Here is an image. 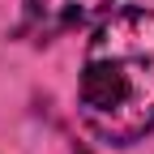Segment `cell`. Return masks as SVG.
<instances>
[{
    "mask_svg": "<svg viewBox=\"0 0 154 154\" xmlns=\"http://www.w3.org/2000/svg\"><path fill=\"white\" fill-rule=\"evenodd\" d=\"M77 111L94 137L133 146L154 128V13L111 9L86 43Z\"/></svg>",
    "mask_w": 154,
    "mask_h": 154,
    "instance_id": "6da1fadb",
    "label": "cell"
},
{
    "mask_svg": "<svg viewBox=\"0 0 154 154\" xmlns=\"http://www.w3.org/2000/svg\"><path fill=\"white\" fill-rule=\"evenodd\" d=\"M116 0H26L22 5V34L30 38H60L90 22H103Z\"/></svg>",
    "mask_w": 154,
    "mask_h": 154,
    "instance_id": "7a4b0ae2",
    "label": "cell"
},
{
    "mask_svg": "<svg viewBox=\"0 0 154 154\" xmlns=\"http://www.w3.org/2000/svg\"><path fill=\"white\" fill-rule=\"evenodd\" d=\"M73 154H90V150H73Z\"/></svg>",
    "mask_w": 154,
    "mask_h": 154,
    "instance_id": "3957f363",
    "label": "cell"
}]
</instances>
